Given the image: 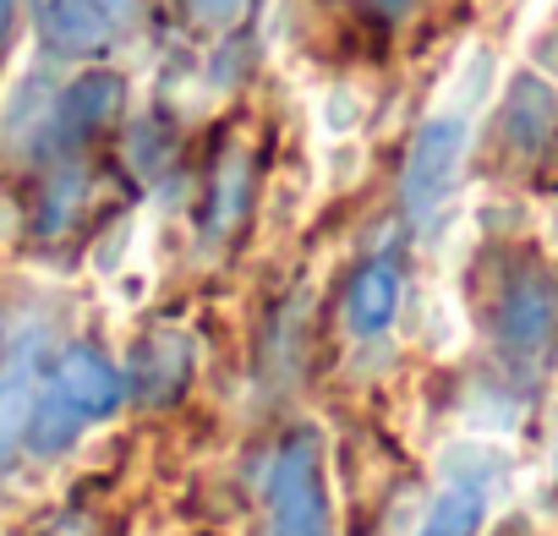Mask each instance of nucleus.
<instances>
[{"label": "nucleus", "instance_id": "f03ea898", "mask_svg": "<svg viewBox=\"0 0 558 536\" xmlns=\"http://www.w3.org/2000/svg\"><path fill=\"white\" fill-rule=\"evenodd\" d=\"M121 394H126V383H121V373H116L99 351H72V356L50 373L45 394H34V411H28L34 443H39L45 454H56L66 438L83 433V422L110 416V411L121 405Z\"/></svg>", "mask_w": 558, "mask_h": 536}, {"label": "nucleus", "instance_id": "a211bd4d", "mask_svg": "<svg viewBox=\"0 0 558 536\" xmlns=\"http://www.w3.org/2000/svg\"><path fill=\"white\" fill-rule=\"evenodd\" d=\"M34 7H39V0H34Z\"/></svg>", "mask_w": 558, "mask_h": 536}, {"label": "nucleus", "instance_id": "2eb2a0df", "mask_svg": "<svg viewBox=\"0 0 558 536\" xmlns=\"http://www.w3.org/2000/svg\"><path fill=\"white\" fill-rule=\"evenodd\" d=\"M186 12H192L197 28H208V34H230V28L252 12V0H186Z\"/></svg>", "mask_w": 558, "mask_h": 536}, {"label": "nucleus", "instance_id": "0eeeda50", "mask_svg": "<svg viewBox=\"0 0 558 536\" xmlns=\"http://www.w3.org/2000/svg\"><path fill=\"white\" fill-rule=\"evenodd\" d=\"M558 132V88L536 72H520L509 88H504V105H498V137L509 154L531 159L542 154V143Z\"/></svg>", "mask_w": 558, "mask_h": 536}, {"label": "nucleus", "instance_id": "f8f14e48", "mask_svg": "<svg viewBox=\"0 0 558 536\" xmlns=\"http://www.w3.org/2000/svg\"><path fill=\"white\" fill-rule=\"evenodd\" d=\"M313 121H318V137L335 143V137H356L362 121H367V94L356 83H329L318 99H313Z\"/></svg>", "mask_w": 558, "mask_h": 536}, {"label": "nucleus", "instance_id": "39448f33", "mask_svg": "<svg viewBox=\"0 0 558 536\" xmlns=\"http://www.w3.org/2000/svg\"><path fill=\"white\" fill-rule=\"evenodd\" d=\"M39 39L56 56H94L116 45L132 23V0H39Z\"/></svg>", "mask_w": 558, "mask_h": 536}, {"label": "nucleus", "instance_id": "9b49d317", "mask_svg": "<svg viewBox=\"0 0 558 536\" xmlns=\"http://www.w3.org/2000/svg\"><path fill=\"white\" fill-rule=\"evenodd\" d=\"M50 110L56 99L45 94V83H28V72H17L7 88V105H0V132H7V143L39 137V126H50Z\"/></svg>", "mask_w": 558, "mask_h": 536}, {"label": "nucleus", "instance_id": "1a4fd4ad", "mask_svg": "<svg viewBox=\"0 0 558 536\" xmlns=\"http://www.w3.org/2000/svg\"><path fill=\"white\" fill-rule=\"evenodd\" d=\"M34 394H39V340L23 334V345H12L7 367H0V460L12 454L17 433L28 427Z\"/></svg>", "mask_w": 558, "mask_h": 536}, {"label": "nucleus", "instance_id": "7ed1b4c3", "mask_svg": "<svg viewBox=\"0 0 558 536\" xmlns=\"http://www.w3.org/2000/svg\"><path fill=\"white\" fill-rule=\"evenodd\" d=\"M263 503H268V536H335V503H329L318 433H296L268 460Z\"/></svg>", "mask_w": 558, "mask_h": 536}, {"label": "nucleus", "instance_id": "f3484780", "mask_svg": "<svg viewBox=\"0 0 558 536\" xmlns=\"http://www.w3.org/2000/svg\"><path fill=\"white\" fill-rule=\"evenodd\" d=\"M12 12H17V0H0V45H7V34H12Z\"/></svg>", "mask_w": 558, "mask_h": 536}, {"label": "nucleus", "instance_id": "9d476101", "mask_svg": "<svg viewBox=\"0 0 558 536\" xmlns=\"http://www.w3.org/2000/svg\"><path fill=\"white\" fill-rule=\"evenodd\" d=\"M116 110H121V77L94 72V77H83L66 99H56L50 121H66V126L77 132V126H99V121H110Z\"/></svg>", "mask_w": 558, "mask_h": 536}, {"label": "nucleus", "instance_id": "4468645a", "mask_svg": "<svg viewBox=\"0 0 558 536\" xmlns=\"http://www.w3.org/2000/svg\"><path fill=\"white\" fill-rule=\"evenodd\" d=\"M422 345L438 351V356L465 345V318H460V307L444 291H427V302H422Z\"/></svg>", "mask_w": 558, "mask_h": 536}, {"label": "nucleus", "instance_id": "f257e3e1", "mask_svg": "<svg viewBox=\"0 0 558 536\" xmlns=\"http://www.w3.org/2000/svg\"><path fill=\"white\" fill-rule=\"evenodd\" d=\"M438 476H444V487L422 509L416 536H482V525L493 514V498L514 476V460L493 438H454L438 454Z\"/></svg>", "mask_w": 558, "mask_h": 536}, {"label": "nucleus", "instance_id": "ddd939ff", "mask_svg": "<svg viewBox=\"0 0 558 536\" xmlns=\"http://www.w3.org/2000/svg\"><path fill=\"white\" fill-rule=\"evenodd\" d=\"M246 203H252V170H246V154H241V148H230V154H225V165L214 170V203H208L214 230L241 224Z\"/></svg>", "mask_w": 558, "mask_h": 536}, {"label": "nucleus", "instance_id": "6e6552de", "mask_svg": "<svg viewBox=\"0 0 558 536\" xmlns=\"http://www.w3.org/2000/svg\"><path fill=\"white\" fill-rule=\"evenodd\" d=\"M400 302H405L400 275H395L389 263H367L362 275L351 280V291H345V324H351V334H362V340L384 334L400 318Z\"/></svg>", "mask_w": 558, "mask_h": 536}, {"label": "nucleus", "instance_id": "20e7f679", "mask_svg": "<svg viewBox=\"0 0 558 536\" xmlns=\"http://www.w3.org/2000/svg\"><path fill=\"white\" fill-rule=\"evenodd\" d=\"M471 126H476V115L460 110V105H444V99L422 121V132L405 154V175H400V197H405L411 219L427 224L449 203V192L460 186V170H465V154H471Z\"/></svg>", "mask_w": 558, "mask_h": 536}, {"label": "nucleus", "instance_id": "423d86ee", "mask_svg": "<svg viewBox=\"0 0 558 536\" xmlns=\"http://www.w3.org/2000/svg\"><path fill=\"white\" fill-rule=\"evenodd\" d=\"M498 340L514 356H542L558 334V280H547L542 268H525V275L509 280L504 302H498Z\"/></svg>", "mask_w": 558, "mask_h": 536}, {"label": "nucleus", "instance_id": "dca6fc26", "mask_svg": "<svg viewBox=\"0 0 558 536\" xmlns=\"http://www.w3.org/2000/svg\"><path fill=\"white\" fill-rule=\"evenodd\" d=\"M356 7H373V12H395V17H400L411 0H356Z\"/></svg>", "mask_w": 558, "mask_h": 536}]
</instances>
